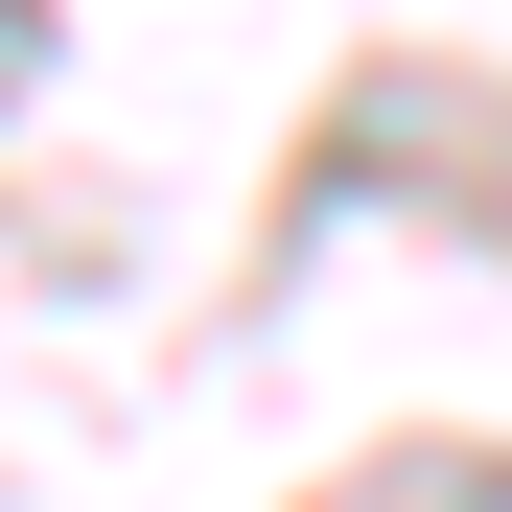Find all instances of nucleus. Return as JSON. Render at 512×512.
<instances>
[{"label":"nucleus","mask_w":512,"mask_h":512,"mask_svg":"<svg viewBox=\"0 0 512 512\" xmlns=\"http://www.w3.org/2000/svg\"><path fill=\"white\" fill-rule=\"evenodd\" d=\"M350 512H512V466H396V489H350Z\"/></svg>","instance_id":"1"},{"label":"nucleus","mask_w":512,"mask_h":512,"mask_svg":"<svg viewBox=\"0 0 512 512\" xmlns=\"http://www.w3.org/2000/svg\"><path fill=\"white\" fill-rule=\"evenodd\" d=\"M0 94H24V0H0Z\"/></svg>","instance_id":"2"}]
</instances>
